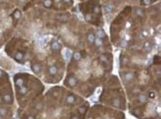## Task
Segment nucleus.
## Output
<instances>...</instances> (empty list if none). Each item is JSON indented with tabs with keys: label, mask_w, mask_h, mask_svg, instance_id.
Segmentation results:
<instances>
[{
	"label": "nucleus",
	"mask_w": 161,
	"mask_h": 119,
	"mask_svg": "<svg viewBox=\"0 0 161 119\" xmlns=\"http://www.w3.org/2000/svg\"><path fill=\"white\" fill-rule=\"evenodd\" d=\"M142 36H143V37H146V36H148V33H147V31L143 30V31L142 32Z\"/></svg>",
	"instance_id": "obj_32"
},
{
	"label": "nucleus",
	"mask_w": 161,
	"mask_h": 119,
	"mask_svg": "<svg viewBox=\"0 0 161 119\" xmlns=\"http://www.w3.org/2000/svg\"><path fill=\"white\" fill-rule=\"evenodd\" d=\"M31 69H32V70L34 73H36V74H39V73H40V72L42 71V66L39 63H35V64H34V65H32V66H31Z\"/></svg>",
	"instance_id": "obj_3"
},
{
	"label": "nucleus",
	"mask_w": 161,
	"mask_h": 119,
	"mask_svg": "<svg viewBox=\"0 0 161 119\" xmlns=\"http://www.w3.org/2000/svg\"><path fill=\"white\" fill-rule=\"evenodd\" d=\"M19 1L20 2H22V3H23V2H25L26 0H19Z\"/></svg>",
	"instance_id": "obj_39"
},
{
	"label": "nucleus",
	"mask_w": 161,
	"mask_h": 119,
	"mask_svg": "<svg viewBox=\"0 0 161 119\" xmlns=\"http://www.w3.org/2000/svg\"><path fill=\"white\" fill-rule=\"evenodd\" d=\"M14 58L16 61H21L24 58V53L21 51H18L14 55Z\"/></svg>",
	"instance_id": "obj_8"
},
{
	"label": "nucleus",
	"mask_w": 161,
	"mask_h": 119,
	"mask_svg": "<svg viewBox=\"0 0 161 119\" xmlns=\"http://www.w3.org/2000/svg\"><path fill=\"white\" fill-rule=\"evenodd\" d=\"M72 56H73V58L75 61H79V60H81V58H82V55L79 52L74 53V54H72Z\"/></svg>",
	"instance_id": "obj_12"
},
{
	"label": "nucleus",
	"mask_w": 161,
	"mask_h": 119,
	"mask_svg": "<svg viewBox=\"0 0 161 119\" xmlns=\"http://www.w3.org/2000/svg\"><path fill=\"white\" fill-rule=\"evenodd\" d=\"M144 50L146 53H149L151 50V47L150 46V44L149 43H146L144 46Z\"/></svg>",
	"instance_id": "obj_22"
},
{
	"label": "nucleus",
	"mask_w": 161,
	"mask_h": 119,
	"mask_svg": "<svg viewBox=\"0 0 161 119\" xmlns=\"http://www.w3.org/2000/svg\"><path fill=\"white\" fill-rule=\"evenodd\" d=\"M0 115L3 118L5 117L7 115V109L4 107H0Z\"/></svg>",
	"instance_id": "obj_17"
},
{
	"label": "nucleus",
	"mask_w": 161,
	"mask_h": 119,
	"mask_svg": "<svg viewBox=\"0 0 161 119\" xmlns=\"http://www.w3.org/2000/svg\"><path fill=\"white\" fill-rule=\"evenodd\" d=\"M75 101H76L75 96H74V95H69L67 96L65 101H66V104H67L71 105V104H73L75 102Z\"/></svg>",
	"instance_id": "obj_4"
},
{
	"label": "nucleus",
	"mask_w": 161,
	"mask_h": 119,
	"mask_svg": "<svg viewBox=\"0 0 161 119\" xmlns=\"http://www.w3.org/2000/svg\"><path fill=\"white\" fill-rule=\"evenodd\" d=\"M28 87H25V86L22 87H19V93L20 95H25L28 93Z\"/></svg>",
	"instance_id": "obj_10"
},
{
	"label": "nucleus",
	"mask_w": 161,
	"mask_h": 119,
	"mask_svg": "<svg viewBox=\"0 0 161 119\" xmlns=\"http://www.w3.org/2000/svg\"><path fill=\"white\" fill-rule=\"evenodd\" d=\"M24 84H25V81H24V79H22V78H17V79L15 80V84L16 86L17 87H22L24 86Z\"/></svg>",
	"instance_id": "obj_7"
},
{
	"label": "nucleus",
	"mask_w": 161,
	"mask_h": 119,
	"mask_svg": "<svg viewBox=\"0 0 161 119\" xmlns=\"http://www.w3.org/2000/svg\"><path fill=\"white\" fill-rule=\"evenodd\" d=\"M94 44L97 47H101L102 44H103V42H102V39L100 38H96L94 41Z\"/></svg>",
	"instance_id": "obj_15"
},
{
	"label": "nucleus",
	"mask_w": 161,
	"mask_h": 119,
	"mask_svg": "<svg viewBox=\"0 0 161 119\" xmlns=\"http://www.w3.org/2000/svg\"><path fill=\"white\" fill-rule=\"evenodd\" d=\"M65 3H70L71 2V0H63Z\"/></svg>",
	"instance_id": "obj_37"
},
{
	"label": "nucleus",
	"mask_w": 161,
	"mask_h": 119,
	"mask_svg": "<svg viewBox=\"0 0 161 119\" xmlns=\"http://www.w3.org/2000/svg\"><path fill=\"white\" fill-rule=\"evenodd\" d=\"M91 19V15L90 14H88L86 16V20L88 21V22H90V20Z\"/></svg>",
	"instance_id": "obj_31"
},
{
	"label": "nucleus",
	"mask_w": 161,
	"mask_h": 119,
	"mask_svg": "<svg viewBox=\"0 0 161 119\" xmlns=\"http://www.w3.org/2000/svg\"><path fill=\"white\" fill-rule=\"evenodd\" d=\"M2 76H3V71L1 69H0V78L2 77Z\"/></svg>",
	"instance_id": "obj_36"
},
{
	"label": "nucleus",
	"mask_w": 161,
	"mask_h": 119,
	"mask_svg": "<svg viewBox=\"0 0 161 119\" xmlns=\"http://www.w3.org/2000/svg\"><path fill=\"white\" fill-rule=\"evenodd\" d=\"M136 13L139 16H142L144 15L143 11H142V9H140V8H137V10H136Z\"/></svg>",
	"instance_id": "obj_25"
},
{
	"label": "nucleus",
	"mask_w": 161,
	"mask_h": 119,
	"mask_svg": "<svg viewBox=\"0 0 161 119\" xmlns=\"http://www.w3.org/2000/svg\"><path fill=\"white\" fill-rule=\"evenodd\" d=\"M0 119H3V117L1 115H0Z\"/></svg>",
	"instance_id": "obj_40"
},
{
	"label": "nucleus",
	"mask_w": 161,
	"mask_h": 119,
	"mask_svg": "<svg viewBox=\"0 0 161 119\" xmlns=\"http://www.w3.org/2000/svg\"><path fill=\"white\" fill-rule=\"evenodd\" d=\"M105 11L107 13H112L114 11V7L111 4H107L105 7Z\"/></svg>",
	"instance_id": "obj_18"
},
{
	"label": "nucleus",
	"mask_w": 161,
	"mask_h": 119,
	"mask_svg": "<svg viewBox=\"0 0 161 119\" xmlns=\"http://www.w3.org/2000/svg\"><path fill=\"white\" fill-rule=\"evenodd\" d=\"M95 36L94 35L93 33H89L88 35V41L90 44H94L95 41Z\"/></svg>",
	"instance_id": "obj_13"
},
{
	"label": "nucleus",
	"mask_w": 161,
	"mask_h": 119,
	"mask_svg": "<svg viewBox=\"0 0 161 119\" xmlns=\"http://www.w3.org/2000/svg\"><path fill=\"white\" fill-rule=\"evenodd\" d=\"M138 100H139V101L141 103H145L147 101V98L146 97L145 95H140L138 96Z\"/></svg>",
	"instance_id": "obj_19"
},
{
	"label": "nucleus",
	"mask_w": 161,
	"mask_h": 119,
	"mask_svg": "<svg viewBox=\"0 0 161 119\" xmlns=\"http://www.w3.org/2000/svg\"><path fill=\"white\" fill-rule=\"evenodd\" d=\"M135 73L132 72H127L125 74L123 79H124V81L127 83V82L131 81L134 79H135Z\"/></svg>",
	"instance_id": "obj_2"
},
{
	"label": "nucleus",
	"mask_w": 161,
	"mask_h": 119,
	"mask_svg": "<svg viewBox=\"0 0 161 119\" xmlns=\"http://www.w3.org/2000/svg\"><path fill=\"white\" fill-rule=\"evenodd\" d=\"M44 6L45 7H51V5H52V4H53V2H52V0H45L44 1Z\"/></svg>",
	"instance_id": "obj_20"
},
{
	"label": "nucleus",
	"mask_w": 161,
	"mask_h": 119,
	"mask_svg": "<svg viewBox=\"0 0 161 119\" xmlns=\"http://www.w3.org/2000/svg\"><path fill=\"white\" fill-rule=\"evenodd\" d=\"M86 109H87V108H86V107H81L78 109V112L80 114H84L85 112H86Z\"/></svg>",
	"instance_id": "obj_26"
},
{
	"label": "nucleus",
	"mask_w": 161,
	"mask_h": 119,
	"mask_svg": "<svg viewBox=\"0 0 161 119\" xmlns=\"http://www.w3.org/2000/svg\"><path fill=\"white\" fill-rule=\"evenodd\" d=\"M48 72H49V74H50V75L55 76L57 73V72H58V68L55 65H52V66H51L50 67H49Z\"/></svg>",
	"instance_id": "obj_6"
},
{
	"label": "nucleus",
	"mask_w": 161,
	"mask_h": 119,
	"mask_svg": "<svg viewBox=\"0 0 161 119\" xmlns=\"http://www.w3.org/2000/svg\"><path fill=\"white\" fill-rule=\"evenodd\" d=\"M142 1H143V4L146 5H149L151 3V0H142Z\"/></svg>",
	"instance_id": "obj_30"
},
{
	"label": "nucleus",
	"mask_w": 161,
	"mask_h": 119,
	"mask_svg": "<svg viewBox=\"0 0 161 119\" xmlns=\"http://www.w3.org/2000/svg\"><path fill=\"white\" fill-rule=\"evenodd\" d=\"M71 119H80L78 115H73L72 117L71 118Z\"/></svg>",
	"instance_id": "obj_33"
},
{
	"label": "nucleus",
	"mask_w": 161,
	"mask_h": 119,
	"mask_svg": "<svg viewBox=\"0 0 161 119\" xmlns=\"http://www.w3.org/2000/svg\"><path fill=\"white\" fill-rule=\"evenodd\" d=\"M13 16H14L15 19H19L20 16H21V13L19 11H16L14 13H13Z\"/></svg>",
	"instance_id": "obj_24"
},
{
	"label": "nucleus",
	"mask_w": 161,
	"mask_h": 119,
	"mask_svg": "<svg viewBox=\"0 0 161 119\" xmlns=\"http://www.w3.org/2000/svg\"><path fill=\"white\" fill-rule=\"evenodd\" d=\"M61 47H62L61 44L58 42H56V41L52 42V44H51V48L53 50H55V51H60V50H61Z\"/></svg>",
	"instance_id": "obj_5"
},
{
	"label": "nucleus",
	"mask_w": 161,
	"mask_h": 119,
	"mask_svg": "<svg viewBox=\"0 0 161 119\" xmlns=\"http://www.w3.org/2000/svg\"><path fill=\"white\" fill-rule=\"evenodd\" d=\"M27 119H36L33 115H28V117H27Z\"/></svg>",
	"instance_id": "obj_34"
},
{
	"label": "nucleus",
	"mask_w": 161,
	"mask_h": 119,
	"mask_svg": "<svg viewBox=\"0 0 161 119\" xmlns=\"http://www.w3.org/2000/svg\"><path fill=\"white\" fill-rule=\"evenodd\" d=\"M100 60L102 62H104V63H108L109 62V58L108 57H107L104 54H102L101 55V56H100Z\"/></svg>",
	"instance_id": "obj_21"
},
{
	"label": "nucleus",
	"mask_w": 161,
	"mask_h": 119,
	"mask_svg": "<svg viewBox=\"0 0 161 119\" xmlns=\"http://www.w3.org/2000/svg\"><path fill=\"white\" fill-rule=\"evenodd\" d=\"M149 97H151V98H154V94L153 93H149Z\"/></svg>",
	"instance_id": "obj_35"
},
{
	"label": "nucleus",
	"mask_w": 161,
	"mask_h": 119,
	"mask_svg": "<svg viewBox=\"0 0 161 119\" xmlns=\"http://www.w3.org/2000/svg\"><path fill=\"white\" fill-rule=\"evenodd\" d=\"M97 38H100V39H103L105 37V33L103 30H99L97 31Z\"/></svg>",
	"instance_id": "obj_14"
},
{
	"label": "nucleus",
	"mask_w": 161,
	"mask_h": 119,
	"mask_svg": "<svg viewBox=\"0 0 161 119\" xmlns=\"http://www.w3.org/2000/svg\"><path fill=\"white\" fill-rule=\"evenodd\" d=\"M115 1H117V2H120V1H122V0H115Z\"/></svg>",
	"instance_id": "obj_41"
},
{
	"label": "nucleus",
	"mask_w": 161,
	"mask_h": 119,
	"mask_svg": "<svg viewBox=\"0 0 161 119\" xmlns=\"http://www.w3.org/2000/svg\"><path fill=\"white\" fill-rule=\"evenodd\" d=\"M2 99L4 100V101L6 102V103H11L12 101H13V98H12V96H11L10 94H5V95H4Z\"/></svg>",
	"instance_id": "obj_9"
},
{
	"label": "nucleus",
	"mask_w": 161,
	"mask_h": 119,
	"mask_svg": "<svg viewBox=\"0 0 161 119\" xmlns=\"http://www.w3.org/2000/svg\"><path fill=\"white\" fill-rule=\"evenodd\" d=\"M49 39H50V38L48 37V36H45V37H43V38H42L41 39H40V43L41 44H45V43H47L48 41H49Z\"/></svg>",
	"instance_id": "obj_23"
},
{
	"label": "nucleus",
	"mask_w": 161,
	"mask_h": 119,
	"mask_svg": "<svg viewBox=\"0 0 161 119\" xmlns=\"http://www.w3.org/2000/svg\"><path fill=\"white\" fill-rule=\"evenodd\" d=\"M94 13H99L100 12V7L98 6H95L94 7Z\"/></svg>",
	"instance_id": "obj_27"
},
{
	"label": "nucleus",
	"mask_w": 161,
	"mask_h": 119,
	"mask_svg": "<svg viewBox=\"0 0 161 119\" xmlns=\"http://www.w3.org/2000/svg\"><path fill=\"white\" fill-rule=\"evenodd\" d=\"M129 39H130V37H129V36H126V41L129 40Z\"/></svg>",
	"instance_id": "obj_38"
},
{
	"label": "nucleus",
	"mask_w": 161,
	"mask_h": 119,
	"mask_svg": "<svg viewBox=\"0 0 161 119\" xmlns=\"http://www.w3.org/2000/svg\"><path fill=\"white\" fill-rule=\"evenodd\" d=\"M77 84H78V81L75 77L71 76L68 79V84H67V85L69 86L70 87H74L77 85Z\"/></svg>",
	"instance_id": "obj_1"
},
{
	"label": "nucleus",
	"mask_w": 161,
	"mask_h": 119,
	"mask_svg": "<svg viewBox=\"0 0 161 119\" xmlns=\"http://www.w3.org/2000/svg\"><path fill=\"white\" fill-rule=\"evenodd\" d=\"M112 105L115 107H120L121 106V101H120L119 98H114L112 101Z\"/></svg>",
	"instance_id": "obj_11"
},
{
	"label": "nucleus",
	"mask_w": 161,
	"mask_h": 119,
	"mask_svg": "<svg viewBox=\"0 0 161 119\" xmlns=\"http://www.w3.org/2000/svg\"><path fill=\"white\" fill-rule=\"evenodd\" d=\"M121 47H126L128 46V42H127V41H123V42H121Z\"/></svg>",
	"instance_id": "obj_29"
},
{
	"label": "nucleus",
	"mask_w": 161,
	"mask_h": 119,
	"mask_svg": "<svg viewBox=\"0 0 161 119\" xmlns=\"http://www.w3.org/2000/svg\"><path fill=\"white\" fill-rule=\"evenodd\" d=\"M71 56H72V53H71V50H65V53H64V56L65 58V59H67V60H68V59L71 58Z\"/></svg>",
	"instance_id": "obj_16"
},
{
	"label": "nucleus",
	"mask_w": 161,
	"mask_h": 119,
	"mask_svg": "<svg viewBox=\"0 0 161 119\" xmlns=\"http://www.w3.org/2000/svg\"><path fill=\"white\" fill-rule=\"evenodd\" d=\"M35 108H36V109H37V110H41V109H42V104H40V103L37 104V105H36Z\"/></svg>",
	"instance_id": "obj_28"
}]
</instances>
